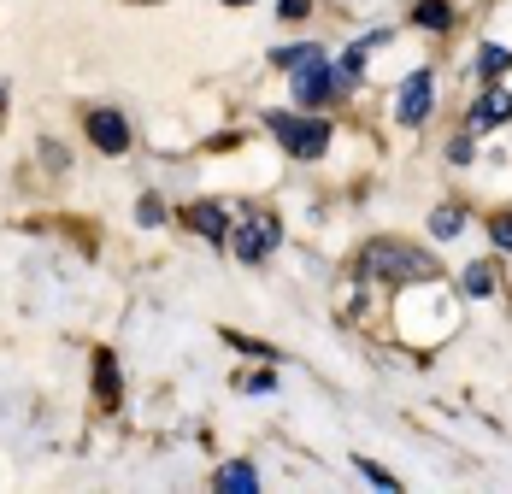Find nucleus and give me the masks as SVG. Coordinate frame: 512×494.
I'll list each match as a JSON object with an SVG mask.
<instances>
[{
    "label": "nucleus",
    "mask_w": 512,
    "mask_h": 494,
    "mask_svg": "<svg viewBox=\"0 0 512 494\" xmlns=\"http://www.w3.org/2000/svg\"><path fill=\"white\" fill-rule=\"evenodd\" d=\"M230 253L242 259V265H265L277 247H283V224H277V212H248L236 230H230Z\"/></svg>",
    "instance_id": "2"
},
{
    "label": "nucleus",
    "mask_w": 512,
    "mask_h": 494,
    "mask_svg": "<svg viewBox=\"0 0 512 494\" xmlns=\"http://www.w3.org/2000/svg\"><path fill=\"white\" fill-rule=\"evenodd\" d=\"M448 159H454V165H471V159H477V142H471V136H454V142H448Z\"/></svg>",
    "instance_id": "19"
},
{
    "label": "nucleus",
    "mask_w": 512,
    "mask_h": 494,
    "mask_svg": "<svg viewBox=\"0 0 512 494\" xmlns=\"http://www.w3.org/2000/svg\"><path fill=\"white\" fill-rule=\"evenodd\" d=\"M383 42H389V30H371V36H359L354 48L342 53V65H336V71H342V83H359V77H365V59L383 48Z\"/></svg>",
    "instance_id": "9"
},
{
    "label": "nucleus",
    "mask_w": 512,
    "mask_h": 494,
    "mask_svg": "<svg viewBox=\"0 0 512 494\" xmlns=\"http://www.w3.org/2000/svg\"><path fill=\"white\" fill-rule=\"evenodd\" d=\"M289 77H295V100H301V106H324V100L342 89V71H336L324 53H318V59H307L301 71H289Z\"/></svg>",
    "instance_id": "4"
},
{
    "label": "nucleus",
    "mask_w": 512,
    "mask_h": 494,
    "mask_svg": "<svg viewBox=\"0 0 512 494\" xmlns=\"http://www.w3.org/2000/svg\"><path fill=\"white\" fill-rule=\"evenodd\" d=\"M460 230H465L460 206H436V212H430V236H436V242H454Z\"/></svg>",
    "instance_id": "14"
},
{
    "label": "nucleus",
    "mask_w": 512,
    "mask_h": 494,
    "mask_svg": "<svg viewBox=\"0 0 512 494\" xmlns=\"http://www.w3.org/2000/svg\"><path fill=\"white\" fill-rule=\"evenodd\" d=\"M95 383H101L106 406H118V365H112V353H95Z\"/></svg>",
    "instance_id": "15"
},
{
    "label": "nucleus",
    "mask_w": 512,
    "mask_h": 494,
    "mask_svg": "<svg viewBox=\"0 0 512 494\" xmlns=\"http://www.w3.org/2000/svg\"><path fill=\"white\" fill-rule=\"evenodd\" d=\"M489 236H495V247H512V218H495V224H489Z\"/></svg>",
    "instance_id": "21"
},
{
    "label": "nucleus",
    "mask_w": 512,
    "mask_h": 494,
    "mask_svg": "<svg viewBox=\"0 0 512 494\" xmlns=\"http://www.w3.org/2000/svg\"><path fill=\"white\" fill-rule=\"evenodd\" d=\"M318 42H295V48H271V65H277V71H301V65H307V59H318Z\"/></svg>",
    "instance_id": "12"
},
{
    "label": "nucleus",
    "mask_w": 512,
    "mask_h": 494,
    "mask_svg": "<svg viewBox=\"0 0 512 494\" xmlns=\"http://www.w3.org/2000/svg\"><path fill=\"white\" fill-rule=\"evenodd\" d=\"M307 6H312V0H283V6H277V12H283V18H289V24H301V18H307Z\"/></svg>",
    "instance_id": "20"
},
{
    "label": "nucleus",
    "mask_w": 512,
    "mask_h": 494,
    "mask_svg": "<svg viewBox=\"0 0 512 494\" xmlns=\"http://www.w3.org/2000/svg\"><path fill=\"white\" fill-rule=\"evenodd\" d=\"M354 471H359V477H365V483H377V489H401V483H395V477H389L383 465H371L365 453H359V459H354Z\"/></svg>",
    "instance_id": "16"
},
{
    "label": "nucleus",
    "mask_w": 512,
    "mask_h": 494,
    "mask_svg": "<svg viewBox=\"0 0 512 494\" xmlns=\"http://www.w3.org/2000/svg\"><path fill=\"white\" fill-rule=\"evenodd\" d=\"M136 218H142L148 230H154V224H165V206H159V195H142V200H136Z\"/></svg>",
    "instance_id": "18"
},
{
    "label": "nucleus",
    "mask_w": 512,
    "mask_h": 494,
    "mask_svg": "<svg viewBox=\"0 0 512 494\" xmlns=\"http://www.w3.org/2000/svg\"><path fill=\"white\" fill-rule=\"evenodd\" d=\"M359 271H365V277H389V283H430L442 265H436L430 253L407 247V242H371L359 253Z\"/></svg>",
    "instance_id": "1"
},
{
    "label": "nucleus",
    "mask_w": 512,
    "mask_h": 494,
    "mask_svg": "<svg viewBox=\"0 0 512 494\" xmlns=\"http://www.w3.org/2000/svg\"><path fill=\"white\" fill-rule=\"evenodd\" d=\"M412 24H424V30H448V24H454V6H448V0H418Z\"/></svg>",
    "instance_id": "13"
},
{
    "label": "nucleus",
    "mask_w": 512,
    "mask_h": 494,
    "mask_svg": "<svg viewBox=\"0 0 512 494\" xmlns=\"http://www.w3.org/2000/svg\"><path fill=\"white\" fill-rule=\"evenodd\" d=\"M489 289H495L489 265H471V271H465V295H489Z\"/></svg>",
    "instance_id": "17"
},
{
    "label": "nucleus",
    "mask_w": 512,
    "mask_h": 494,
    "mask_svg": "<svg viewBox=\"0 0 512 494\" xmlns=\"http://www.w3.org/2000/svg\"><path fill=\"white\" fill-rule=\"evenodd\" d=\"M218 489H224V494H230V489H236V494H254L259 489V471L236 459V465H224V471H218Z\"/></svg>",
    "instance_id": "11"
},
{
    "label": "nucleus",
    "mask_w": 512,
    "mask_h": 494,
    "mask_svg": "<svg viewBox=\"0 0 512 494\" xmlns=\"http://www.w3.org/2000/svg\"><path fill=\"white\" fill-rule=\"evenodd\" d=\"M224 6H248V0H224Z\"/></svg>",
    "instance_id": "23"
},
{
    "label": "nucleus",
    "mask_w": 512,
    "mask_h": 494,
    "mask_svg": "<svg viewBox=\"0 0 512 494\" xmlns=\"http://www.w3.org/2000/svg\"><path fill=\"white\" fill-rule=\"evenodd\" d=\"M507 118H512V89H495V83L471 100V112H465L471 130H495V124H507Z\"/></svg>",
    "instance_id": "7"
},
{
    "label": "nucleus",
    "mask_w": 512,
    "mask_h": 494,
    "mask_svg": "<svg viewBox=\"0 0 512 494\" xmlns=\"http://www.w3.org/2000/svg\"><path fill=\"white\" fill-rule=\"evenodd\" d=\"M83 130H89V142H95L101 153L130 148V124H124V112H112V106H95V112L83 118Z\"/></svg>",
    "instance_id": "6"
},
{
    "label": "nucleus",
    "mask_w": 512,
    "mask_h": 494,
    "mask_svg": "<svg viewBox=\"0 0 512 494\" xmlns=\"http://www.w3.org/2000/svg\"><path fill=\"white\" fill-rule=\"evenodd\" d=\"M501 71H512V53L501 48V42H483V48H477V77H483V83H501Z\"/></svg>",
    "instance_id": "10"
},
{
    "label": "nucleus",
    "mask_w": 512,
    "mask_h": 494,
    "mask_svg": "<svg viewBox=\"0 0 512 494\" xmlns=\"http://www.w3.org/2000/svg\"><path fill=\"white\" fill-rule=\"evenodd\" d=\"M265 130L295 153V159H318L330 148V124L324 118H295V112H265Z\"/></svg>",
    "instance_id": "3"
},
{
    "label": "nucleus",
    "mask_w": 512,
    "mask_h": 494,
    "mask_svg": "<svg viewBox=\"0 0 512 494\" xmlns=\"http://www.w3.org/2000/svg\"><path fill=\"white\" fill-rule=\"evenodd\" d=\"M271 389H277V377H265V371H259V377H248V395H271Z\"/></svg>",
    "instance_id": "22"
},
{
    "label": "nucleus",
    "mask_w": 512,
    "mask_h": 494,
    "mask_svg": "<svg viewBox=\"0 0 512 494\" xmlns=\"http://www.w3.org/2000/svg\"><path fill=\"white\" fill-rule=\"evenodd\" d=\"M183 224H189V230H201L206 242H230V218H224V206H212V200H201V206H189V212H183Z\"/></svg>",
    "instance_id": "8"
},
{
    "label": "nucleus",
    "mask_w": 512,
    "mask_h": 494,
    "mask_svg": "<svg viewBox=\"0 0 512 494\" xmlns=\"http://www.w3.org/2000/svg\"><path fill=\"white\" fill-rule=\"evenodd\" d=\"M430 106H436V71H412L407 83H401L395 118H401V124H424V118H430Z\"/></svg>",
    "instance_id": "5"
}]
</instances>
